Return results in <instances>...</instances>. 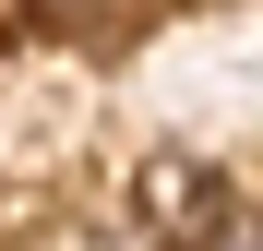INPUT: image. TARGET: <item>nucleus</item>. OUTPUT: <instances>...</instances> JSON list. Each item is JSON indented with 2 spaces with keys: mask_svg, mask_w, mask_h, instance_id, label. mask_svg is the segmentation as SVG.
<instances>
[{
  "mask_svg": "<svg viewBox=\"0 0 263 251\" xmlns=\"http://www.w3.org/2000/svg\"><path fill=\"white\" fill-rule=\"evenodd\" d=\"M192 251H263V203H228V216H203Z\"/></svg>",
  "mask_w": 263,
  "mask_h": 251,
  "instance_id": "1",
  "label": "nucleus"
},
{
  "mask_svg": "<svg viewBox=\"0 0 263 251\" xmlns=\"http://www.w3.org/2000/svg\"><path fill=\"white\" fill-rule=\"evenodd\" d=\"M48 12H60V24H84V12H108V0H48ZM132 12H144V0H132Z\"/></svg>",
  "mask_w": 263,
  "mask_h": 251,
  "instance_id": "2",
  "label": "nucleus"
}]
</instances>
